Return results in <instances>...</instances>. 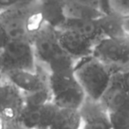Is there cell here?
I'll return each mask as SVG.
<instances>
[{
  "label": "cell",
  "mask_w": 129,
  "mask_h": 129,
  "mask_svg": "<svg viewBox=\"0 0 129 129\" xmlns=\"http://www.w3.org/2000/svg\"><path fill=\"white\" fill-rule=\"evenodd\" d=\"M36 63L49 74L73 70L75 61L61 48L58 30L44 24L31 39Z\"/></svg>",
  "instance_id": "cell-1"
},
{
  "label": "cell",
  "mask_w": 129,
  "mask_h": 129,
  "mask_svg": "<svg viewBox=\"0 0 129 129\" xmlns=\"http://www.w3.org/2000/svg\"><path fill=\"white\" fill-rule=\"evenodd\" d=\"M74 74L86 98L99 102L107 90L114 72L96 57L89 56L76 61Z\"/></svg>",
  "instance_id": "cell-2"
},
{
  "label": "cell",
  "mask_w": 129,
  "mask_h": 129,
  "mask_svg": "<svg viewBox=\"0 0 129 129\" xmlns=\"http://www.w3.org/2000/svg\"><path fill=\"white\" fill-rule=\"evenodd\" d=\"M51 102L59 109L79 110L86 95L73 70L49 74Z\"/></svg>",
  "instance_id": "cell-3"
},
{
  "label": "cell",
  "mask_w": 129,
  "mask_h": 129,
  "mask_svg": "<svg viewBox=\"0 0 129 129\" xmlns=\"http://www.w3.org/2000/svg\"><path fill=\"white\" fill-rule=\"evenodd\" d=\"M37 63L30 40L10 41L0 52V73L4 76L14 71H31L36 69Z\"/></svg>",
  "instance_id": "cell-4"
},
{
  "label": "cell",
  "mask_w": 129,
  "mask_h": 129,
  "mask_svg": "<svg viewBox=\"0 0 129 129\" xmlns=\"http://www.w3.org/2000/svg\"><path fill=\"white\" fill-rule=\"evenodd\" d=\"M95 57L113 72L129 67V36L124 38H103L94 46Z\"/></svg>",
  "instance_id": "cell-5"
},
{
  "label": "cell",
  "mask_w": 129,
  "mask_h": 129,
  "mask_svg": "<svg viewBox=\"0 0 129 129\" xmlns=\"http://www.w3.org/2000/svg\"><path fill=\"white\" fill-rule=\"evenodd\" d=\"M34 1H20L13 8L0 13V26L10 41L30 40L27 33V18Z\"/></svg>",
  "instance_id": "cell-6"
},
{
  "label": "cell",
  "mask_w": 129,
  "mask_h": 129,
  "mask_svg": "<svg viewBox=\"0 0 129 129\" xmlns=\"http://www.w3.org/2000/svg\"><path fill=\"white\" fill-rule=\"evenodd\" d=\"M3 78L18 88L23 95L33 94L49 87L48 71L38 64L34 72L14 71L5 74Z\"/></svg>",
  "instance_id": "cell-7"
},
{
  "label": "cell",
  "mask_w": 129,
  "mask_h": 129,
  "mask_svg": "<svg viewBox=\"0 0 129 129\" xmlns=\"http://www.w3.org/2000/svg\"><path fill=\"white\" fill-rule=\"evenodd\" d=\"M24 109V96L12 83L0 80V117L9 124H16Z\"/></svg>",
  "instance_id": "cell-8"
},
{
  "label": "cell",
  "mask_w": 129,
  "mask_h": 129,
  "mask_svg": "<svg viewBox=\"0 0 129 129\" xmlns=\"http://www.w3.org/2000/svg\"><path fill=\"white\" fill-rule=\"evenodd\" d=\"M52 102L33 108H24L15 125L20 129H49L58 111Z\"/></svg>",
  "instance_id": "cell-9"
},
{
  "label": "cell",
  "mask_w": 129,
  "mask_h": 129,
  "mask_svg": "<svg viewBox=\"0 0 129 129\" xmlns=\"http://www.w3.org/2000/svg\"><path fill=\"white\" fill-rule=\"evenodd\" d=\"M78 111L81 117L80 129H111L109 114L100 101L86 98Z\"/></svg>",
  "instance_id": "cell-10"
},
{
  "label": "cell",
  "mask_w": 129,
  "mask_h": 129,
  "mask_svg": "<svg viewBox=\"0 0 129 129\" xmlns=\"http://www.w3.org/2000/svg\"><path fill=\"white\" fill-rule=\"evenodd\" d=\"M58 41L63 50L75 62L93 54L95 45L74 31L58 30Z\"/></svg>",
  "instance_id": "cell-11"
},
{
  "label": "cell",
  "mask_w": 129,
  "mask_h": 129,
  "mask_svg": "<svg viewBox=\"0 0 129 129\" xmlns=\"http://www.w3.org/2000/svg\"><path fill=\"white\" fill-rule=\"evenodd\" d=\"M98 2L94 0L62 1L64 15L67 20H98L103 16L98 9Z\"/></svg>",
  "instance_id": "cell-12"
},
{
  "label": "cell",
  "mask_w": 129,
  "mask_h": 129,
  "mask_svg": "<svg viewBox=\"0 0 129 129\" xmlns=\"http://www.w3.org/2000/svg\"><path fill=\"white\" fill-rule=\"evenodd\" d=\"M58 30H71L82 36L94 45L104 38L97 20H67Z\"/></svg>",
  "instance_id": "cell-13"
},
{
  "label": "cell",
  "mask_w": 129,
  "mask_h": 129,
  "mask_svg": "<svg viewBox=\"0 0 129 129\" xmlns=\"http://www.w3.org/2000/svg\"><path fill=\"white\" fill-rule=\"evenodd\" d=\"M125 16L112 10L97 20V23L104 38H124L128 36L125 33L124 23Z\"/></svg>",
  "instance_id": "cell-14"
},
{
  "label": "cell",
  "mask_w": 129,
  "mask_h": 129,
  "mask_svg": "<svg viewBox=\"0 0 129 129\" xmlns=\"http://www.w3.org/2000/svg\"><path fill=\"white\" fill-rule=\"evenodd\" d=\"M40 8L45 24L58 30L67 20L63 12L62 1H40Z\"/></svg>",
  "instance_id": "cell-15"
},
{
  "label": "cell",
  "mask_w": 129,
  "mask_h": 129,
  "mask_svg": "<svg viewBox=\"0 0 129 129\" xmlns=\"http://www.w3.org/2000/svg\"><path fill=\"white\" fill-rule=\"evenodd\" d=\"M81 117L78 110L59 109L49 129H80Z\"/></svg>",
  "instance_id": "cell-16"
},
{
  "label": "cell",
  "mask_w": 129,
  "mask_h": 129,
  "mask_svg": "<svg viewBox=\"0 0 129 129\" xmlns=\"http://www.w3.org/2000/svg\"><path fill=\"white\" fill-rule=\"evenodd\" d=\"M108 114L111 129H129V99Z\"/></svg>",
  "instance_id": "cell-17"
},
{
  "label": "cell",
  "mask_w": 129,
  "mask_h": 129,
  "mask_svg": "<svg viewBox=\"0 0 129 129\" xmlns=\"http://www.w3.org/2000/svg\"><path fill=\"white\" fill-rule=\"evenodd\" d=\"M114 11L124 16H129V0H114L110 1Z\"/></svg>",
  "instance_id": "cell-18"
},
{
  "label": "cell",
  "mask_w": 129,
  "mask_h": 129,
  "mask_svg": "<svg viewBox=\"0 0 129 129\" xmlns=\"http://www.w3.org/2000/svg\"><path fill=\"white\" fill-rule=\"evenodd\" d=\"M20 0H0V13L6 12L16 6Z\"/></svg>",
  "instance_id": "cell-19"
},
{
  "label": "cell",
  "mask_w": 129,
  "mask_h": 129,
  "mask_svg": "<svg viewBox=\"0 0 129 129\" xmlns=\"http://www.w3.org/2000/svg\"><path fill=\"white\" fill-rule=\"evenodd\" d=\"M119 74L122 83H123L124 87L129 94V67L125 68V70L119 71Z\"/></svg>",
  "instance_id": "cell-20"
},
{
  "label": "cell",
  "mask_w": 129,
  "mask_h": 129,
  "mask_svg": "<svg viewBox=\"0 0 129 129\" xmlns=\"http://www.w3.org/2000/svg\"><path fill=\"white\" fill-rule=\"evenodd\" d=\"M124 27H125V33H126V34L129 36V16L125 17V23H124Z\"/></svg>",
  "instance_id": "cell-21"
},
{
  "label": "cell",
  "mask_w": 129,
  "mask_h": 129,
  "mask_svg": "<svg viewBox=\"0 0 129 129\" xmlns=\"http://www.w3.org/2000/svg\"><path fill=\"white\" fill-rule=\"evenodd\" d=\"M7 129H20L15 124H8Z\"/></svg>",
  "instance_id": "cell-22"
},
{
  "label": "cell",
  "mask_w": 129,
  "mask_h": 129,
  "mask_svg": "<svg viewBox=\"0 0 129 129\" xmlns=\"http://www.w3.org/2000/svg\"><path fill=\"white\" fill-rule=\"evenodd\" d=\"M3 79V76H2V74H1V73H0V80H2Z\"/></svg>",
  "instance_id": "cell-23"
}]
</instances>
